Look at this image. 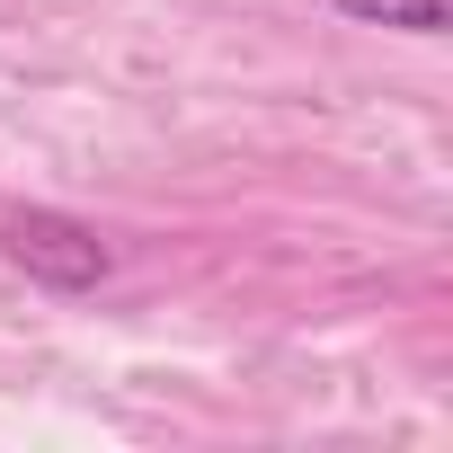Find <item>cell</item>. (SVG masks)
<instances>
[{
  "label": "cell",
  "mask_w": 453,
  "mask_h": 453,
  "mask_svg": "<svg viewBox=\"0 0 453 453\" xmlns=\"http://www.w3.org/2000/svg\"><path fill=\"white\" fill-rule=\"evenodd\" d=\"M356 27H400V36H444V0H329Z\"/></svg>",
  "instance_id": "obj_2"
},
{
  "label": "cell",
  "mask_w": 453,
  "mask_h": 453,
  "mask_svg": "<svg viewBox=\"0 0 453 453\" xmlns=\"http://www.w3.org/2000/svg\"><path fill=\"white\" fill-rule=\"evenodd\" d=\"M0 250H10V267H27V276L54 285V294H89V285H107V267H116V250L89 232V222H81V213H54V204L10 213V222H0Z\"/></svg>",
  "instance_id": "obj_1"
}]
</instances>
